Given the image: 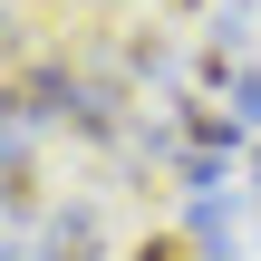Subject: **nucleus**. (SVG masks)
Segmentation results:
<instances>
[{"instance_id": "f257e3e1", "label": "nucleus", "mask_w": 261, "mask_h": 261, "mask_svg": "<svg viewBox=\"0 0 261 261\" xmlns=\"http://www.w3.org/2000/svg\"><path fill=\"white\" fill-rule=\"evenodd\" d=\"M10 126H77V136L116 145L126 136V87L87 77L68 58H10Z\"/></svg>"}, {"instance_id": "f03ea898", "label": "nucleus", "mask_w": 261, "mask_h": 261, "mask_svg": "<svg viewBox=\"0 0 261 261\" xmlns=\"http://www.w3.org/2000/svg\"><path fill=\"white\" fill-rule=\"evenodd\" d=\"M39 261H97V203H68V213L48 223V252Z\"/></svg>"}, {"instance_id": "7ed1b4c3", "label": "nucleus", "mask_w": 261, "mask_h": 261, "mask_svg": "<svg viewBox=\"0 0 261 261\" xmlns=\"http://www.w3.org/2000/svg\"><path fill=\"white\" fill-rule=\"evenodd\" d=\"M0 194H10V213H19V223L39 213V155H29V126H10V184H0Z\"/></svg>"}, {"instance_id": "20e7f679", "label": "nucleus", "mask_w": 261, "mask_h": 261, "mask_svg": "<svg viewBox=\"0 0 261 261\" xmlns=\"http://www.w3.org/2000/svg\"><path fill=\"white\" fill-rule=\"evenodd\" d=\"M136 261H203V242H194V232H145Z\"/></svg>"}, {"instance_id": "39448f33", "label": "nucleus", "mask_w": 261, "mask_h": 261, "mask_svg": "<svg viewBox=\"0 0 261 261\" xmlns=\"http://www.w3.org/2000/svg\"><path fill=\"white\" fill-rule=\"evenodd\" d=\"M232 116H242V126H261V68H242V77H232Z\"/></svg>"}, {"instance_id": "423d86ee", "label": "nucleus", "mask_w": 261, "mask_h": 261, "mask_svg": "<svg viewBox=\"0 0 261 261\" xmlns=\"http://www.w3.org/2000/svg\"><path fill=\"white\" fill-rule=\"evenodd\" d=\"M252 194H261V155H252Z\"/></svg>"}, {"instance_id": "0eeeda50", "label": "nucleus", "mask_w": 261, "mask_h": 261, "mask_svg": "<svg viewBox=\"0 0 261 261\" xmlns=\"http://www.w3.org/2000/svg\"><path fill=\"white\" fill-rule=\"evenodd\" d=\"M174 10H203V0H174Z\"/></svg>"}]
</instances>
